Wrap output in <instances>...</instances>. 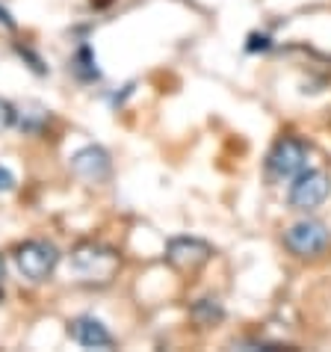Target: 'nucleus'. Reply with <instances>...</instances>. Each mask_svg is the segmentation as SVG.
Returning <instances> with one entry per match:
<instances>
[{"mask_svg":"<svg viewBox=\"0 0 331 352\" xmlns=\"http://www.w3.org/2000/svg\"><path fill=\"white\" fill-rule=\"evenodd\" d=\"M3 278H6V261L0 255V285H3Z\"/></svg>","mask_w":331,"mask_h":352,"instance_id":"nucleus-15","label":"nucleus"},{"mask_svg":"<svg viewBox=\"0 0 331 352\" xmlns=\"http://www.w3.org/2000/svg\"><path fill=\"white\" fill-rule=\"evenodd\" d=\"M71 169L80 175V178L98 184V181H104L106 175H110L113 160H110V154H106L101 145H83L80 151L71 154Z\"/></svg>","mask_w":331,"mask_h":352,"instance_id":"nucleus-8","label":"nucleus"},{"mask_svg":"<svg viewBox=\"0 0 331 352\" xmlns=\"http://www.w3.org/2000/svg\"><path fill=\"white\" fill-rule=\"evenodd\" d=\"M9 190H15V175L6 166H0V192H9Z\"/></svg>","mask_w":331,"mask_h":352,"instance_id":"nucleus-13","label":"nucleus"},{"mask_svg":"<svg viewBox=\"0 0 331 352\" xmlns=\"http://www.w3.org/2000/svg\"><path fill=\"white\" fill-rule=\"evenodd\" d=\"M305 169H308V145L296 140V136H281L266 154V172L278 181L296 178Z\"/></svg>","mask_w":331,"mask_h":352,"instance_id":"nucleus-3","label":"nucleus"},{"mask_svg":"<svg viewBox=\"0 0 331 352\" xmlns=\"http://www.w3.org/2000/svg\"><path fill=\"white\" fill-rule=\"evenodd\" d=\"M328 240H331L328 228L317 219H301L284 231V246L299 258H317L319 252H326Z\"/></svg>","mask_w":331,"mask_h":352,"instance_id":"nucleus-5","label":"nucleus"},{"mask_svg":"<svg viewBox=\"0 0 331 352\" xmlns=\"http://www.w3.org/2000/svg\"><path fill=\"white\" fill-rule=\"evenodd\" d=\"M71 267L83 281L106 285V281L115 276V270H119V255H115L113 249L101 246V243H83V246L74 249Z\"/></svg>","mask_w":331,"mask_h":352,"instance_id":"nucleus-1","label":"nucleus"},{"mask_svg":"<svg viewBox=\"0 0 331 352\" xmlns=\"http://www.w3.org/2000/svg\"><path fill=\"white\" fill-rule=\"evenodd\" d=\"M15 116H18V113H15V107L0 98V133H3L6 128H12V124H15Z\"/></svg>","mask_w":331,"mask_h":352,"instance_id":"nucleus-11","label":"nucleus"},{"mask_svg":"<svg viewBox=\"0 0 331 352\" xmlns=\"http://www.w3.org/2000/svg\"><path fill=\"white\" fill-rule=\"evenodd\" d=\"M213 255V246L210 243H204L198 237H174L169 240V246H166V261H169V267L181 270V272H192L204 267V263L210 261Z\"/></svg>","mask_w":331,"mask_h":352,"instance_id":"nucleus-6","label":"nucleus"},{"mask_svg":"<svg viewBox=\"0 0 331 352\" xmlns=\"http://www.w3.org/2000/svg\"><path fill=\"white\" fill-rule=\"evenodd\" d=\"M192 320L198 322V326H213V322H219L222 317H225V311H222V305H219V299H198L196 305H192Z\"/></svg>","mask_w":331,"mask_h":352,"instance_id":"nucleus-10","label":"nucleus"},{"mask_svg":"<svg viewBox=\"0 0 331 352\" xmlns=\"http://www.w3.org/2000/svg\"><path fill=\"white\" fill-rule=\"evenodd\" d=\"M331 195V175L323 169H305L287 190V204L293 210H317Z\"/></svg>","mask_w":331,"mask_h":352,"instance_id":"nucleus-2","label":"nucleus"},{"mask_svg":"<svg viewBox=\"0 0 331 352\" xmlns=\"http://www.w3.org/2000/svg\"><path fill=\"white\" fill-rule=\"evenodd\" d=\"M15 263L24 278L30 281H45L60 263V249L47 240H30L15 249Z\"/></svg>","mask_w":331,"mask_h":352,"instance_id":"nucleus-4","label":"nucleus"},{"mask_svg":"<svg viewBox=\"0 0 331 352\" xmlns=\"http://www.w3.org/2000/svg\"><path fill=\"white\" fill-rule=\"evenodd\" d=\"M71 72H74L77 80H83V83H92V80H98V77H101L98 56H95V51H92L89 45L77 47V54H74V60H71Z\"/></svg>","mask_w":331,"mask_h":352,"instance_id":"nucleus-9","label":"nucleus"},{"mask_svg":"<svg viewBox=\"0 0 331 352\" xmlns=\"http://www.w3.org/2000/svg\"><path fill=\"white\" fill-rule=\"evenodd\" d=\"M68 335H71L74 344H80L86 349H106L115 344V338L110 335V329L104 326L98 317L92 314H80L68 322Z\"/></svg>","mask_w":331,"mask_h":352,"instance_id":"nucleus-7","label":"nucleus"},{"mask_svg":"<svg viewBox=\"0 0 331 352\" xmlns=\"http://www.w3.org/2000/svg\"><path fill=\"white\" fill-rule=\"evenodd\" d=\"M0 24H6V27H9V30H15V21H12V15H9V12H6V9H3V6H0Z\"/></svg>","mask_w":331,"mask_h":352,"instance_id":"nucleus-14","label":"nucleus"},{"mask_svg":"<svg viewBox=\"0 0 331 352\" xmlns=\"http://www.w3.org/2000/svg\"><path fill=\"white\" fill-rule=\"evenodd\" d=\"M269 45H272V38L269 36H249V51L255 54V51H269Z\"/></svg>","mask_w":331,"mask_h":352,"instance_id":"nucleus-12","label":"nucleus"},{"mask_svg":"<svg viewBox=\"0 0 331 352\" xmlns=\"http://www.w3.org/2000/svg\"><path fill=\"white\" fill-rule=\"evenodd\" d=\"M0 302H3V287H0Z\"/></svg>","mask_w":331,"mask_h":352,"instance_id":"nucleus-16","label":"nucleus"}]
</instances>
